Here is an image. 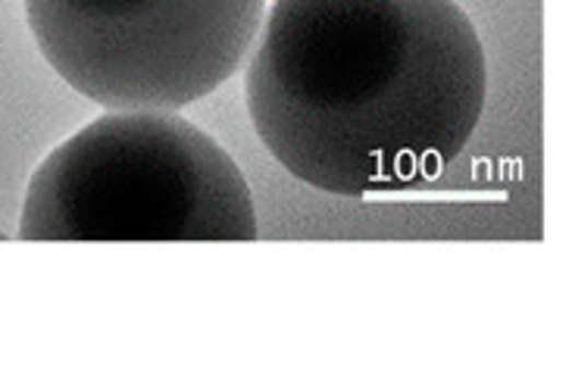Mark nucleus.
<instances>
[{"label": "nucleus", "instance_id": "obj_1", "mask_svg": "<svg viewBox=\"0 0 572 378\" xmlns=\"http://www.w3.org/2000/svg\"><path fill=\"white\" fill-rule=\"evenodd\" d=\"M244 97L288 176L360 201L432 181L463 154L488 60L457 0H272Z\"/></svg>", "mask_w": 572, "mask_h": 378}, {"label": "nucleus", "instance_id": "obj_2", "mask_svg": "<svg viewBox=\"0 0 572 378\" xmlns=\"http://www.w3.org/2000/svg\"><path fill=\"white\" fill-rule=\"evenodd\" d=\"M250 185L176 110H107L35 169L23 241H257Z\"/></svg>", "mask_w": 572, "mask_h": 378}, {"label": "nucleus", "instance_id": "obj_3", "mask_svg": "<svg viewBox=\"0 0 572 378\" xmlns=\"http://www.w3.org/2000/svg\"><path fill=\"white\" fill-rule=\"evenodd\" d=\"M269 0H25L32 38L104 110H182L225 85Z\"/></svg>", "mask_w": 572, "mask_h": 378}]
</instances>
